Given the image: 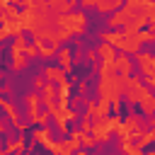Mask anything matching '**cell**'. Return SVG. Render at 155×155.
<instances>
[{
	"mask_svg": "<svg viewBox=\"0 0 155 155\" xmlns=\"http://www.w3.org/2000/svg\"><path fill=\"white\" fill-rule=\"evenodd\" d=\"M124 85H126V78L119 75V73L102 75V80H99V94H102V99L119 102V97L124 94Z\"/></svg>",
	"mask_w": 155,
	"mask_h": 155,
	"instance_id": "1",
	"label": "cell"
},
{
	"mask_svg": "<svg viewBox=\"0 0 155 155\" xmlns=\"http://www.w3.org/2000/svg\"><path fill=\"white\" fill-rule=\"evenodd\" d=\"M153 53H140L138 56V65H140V73L145 75V82H148V87H153V82H155V65H153Z\"/></svg>",
	"mask_w": 155,
	"mask_h": 155,
	"instance_id": "2",
	"label": "cell"
},
{
	"mask_svg": "<svg viewBox=\"0 0 155 155\" xmlns=\"http://www.w3.org/2000/svg\"><path fill=\"white\" fill-rule=\"evenodd\" d=\"M111 63H114V70H116L119 75H124V78L128 75V70H131V61H128V56H126V53H119V56L114 53Z\"/></svg>",
	"mask_w": 155,
	"mask_h": 155,
	"instance_id": "3",
	"label": "cell"
},
{
	"mask_svg": "<svg viewBox=\"0 0 155 155\" xmlns=\"http://www.w3.org/2000/svg\"><path fill=\"white\" fill-rule=\"evenodd\" d=\"M44 75H46L51 82H58V85H61V90H68V80H65V73H63L61 68H46V70H44Z\"/></svg>",
	"mask_w": 155,
	"mask_h": 155,
	"instance_id": "4",
	"label": "cell"
},
{
	"mask_svg": "<svg viewBox=\"0 0 155 155\" xmlns=\"http://www.w3.org/2000/svg\"><path fill=\"white\" fill-rule=\"evenodd\" d=\"M121 2H124V0H97L94 7H97L99 12H116V7H121Z\"/></svg>",
	"mask_w": 155,
	"mask_h": 155,
	"instance_id": "5",
	"label": "cell"
},
{
	"mask_svg": "<svg viewBox=\"0 0 155 155\" xmlns=\"http://www.w3.org/2000/svg\"><path fill=\"white\" fill-rule=\"evenodd\" d=\"M138 104L143 107V111H145V114H153V109H155V102H153V92H148V94H145V97H143Z\"/></svg>",
	"mask_w": 155,
	"mask_h": 155,
	"instance_id": "6",
	"label": "cell"
},
{
	"mask_svg": "<svg viewBox=\"0 0 155 155\" xmlns=\"http://www.w3.org/2000/svg\"><path fill=\"white\" fill-rule=\"evenodd\" d=\"M58 58H61V65H63L61 70H63V73H65V70H70V51H68V48H63V51L58 53Z\"/></svg>",
	"mask_w": 155,
	"mask_h": 155,
	"instance_id": "7",
	"label": "cell"
},
{
	"mask_svg": "<svg viewBox=\"0 0 155 155\" xmlns=\"http://www.w3.org/2000/svg\"><path fill=\"white\" fill-rule=\"evenodd\" d=\"M114 53H116V51H114V46H109V44H104V46L97 48V56H104V61H107V58H114Z\"/></svg>",
	"mask_w": 155,
	"mask_h": 155,
	"instance_id": "8",
	"label": "cell"
},
{
	"mask_svg": "<svg viewBox=\"0 0 155 155\" xmlns=\"http://www.w3.org/2000/svg\"><path fill=\"white\" fill-rule=\"evenodd\" d=\"M12 58H15V61H12V68H15V70H19V68L27 65V56H24V53H12Z\"/></svg>",
	"mask_w": 155,
	"mask_h": 155,
	"instance_id": "9",
	"label": "cell"
},
{
	"mask_svg": "<svg viewBox=\"0 0 155 155\" xmlns=\"http://www.w3.org/2000/svg\"><path fill=\"white\" fill-rule=\"evenodd\" d=\"M140 2H143V0H126V10H138Z\"/></svg>",
	"mask_w": 155,
	"mask_h": 155,
	"instance_id": "10",
	"label": "cell"
},
{
	"mask_svg": "<svg viewBox=\"0 0 155 155\" xmlns=\"http://www.w3.org/2000/svg\"><path fill=\"white\" fill-rule=\"evenodd\" d=\"M97 0H82V5H94Z\"/></svg>",
	"mask_w": 155,
	"mask_h": 155,
	"instance_id": "11",
	"label": "cell"
},
{
	"mask_svg": "<svg viewBox=\"0 0 155 155\" xmlns=\"http://www.w3.org/2000/svg\"><path fill=\"white\" fill-rule=\"evenodd\" d=\"M2 128H5V124H2V121H0V131H2Z\"/></svg>",
	"mask_w": 155,
	"mask_h": 155,
	"instance_id": "12",
	"label": "cell"
}]
</instances>
